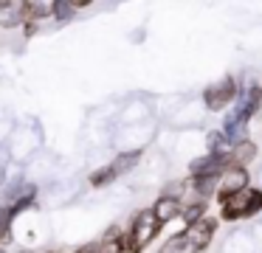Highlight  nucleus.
Returning a JSON list of instances; mask_svg holds the SVG:
<instances>
[{
  "label": "nucleus",
  "mask_w": 262,
  "mask_h": 253,
  "mask_svg": "<svg viewBox=\"0 0 262 253\" xmlns=\"http://www.w3.org/2000/svg\"><path fill=\"white\" fill-rule=\"evenodd\" d=\"M138 160H141V149H130V152H121V155H116L113 160L107 163V166L116 172V177H121V174L133 172V169L138 166Z\"/></svg>",
  "instance_id": "obj_9"
},
{
  "label": "nucleus",
  "mask_w": 262,
  "mask_h": 253,
  "mask_svg": "<svg viewBox=\"0 0 262 253\" xmlns=\"http://www.w3.org/2000/svg\"><path fill=\"white\" fill-rule=\"evenodd\" d=\"M54 14V3H48V0H26V20L31 22H46L51 20Z\"/></svg>",
  "instance_id": "obj_10"
},
{
  "label": "nucleus",
  "mask_w": 262,
  "mask_h": 253,
  "mask_svg": "<svg viewBox=\"0 0 262 253\" xmlns=\"http://www.w3.org/2000/svg\"><path fill=\"white\" fill-rule=\"evenodd\" d=\"M46 253H59V250H46Z\"/></svg>",
  "instance_id": "obj_16"
},
{
  "label": "nucleus",
  "mask_w": 262,
  "mask_h": 253,
  "mask_svg": "<svg viewBox=\"0 0 262 253\" xmlns=\"http://www.w3.org/2000/svg\"><path fill=\"white\" fill-rule=\"evenodd\" d=\"M26 22V3H0V26L3 28H23Z\"/></svg>",
  "instance_id": "obj_7"
},
{
  "label": "nucleus",
  "mask_w": 262,
  "mask_h": 253,
  "mask_svg": "<svg viewBox=\"0 0 262 253\" xmlns=\"http://www.w3.org/2000/svg\"><path fill=\"white\" fill-rule=\"evenodd\" d=\"M149 211L155 214V219H158L161 225H166V222H172V219H178V217H181L183 202H181V200H175V197L161 194L158 200H155L152 205H149Z\"/></svg>",
  "instance_id": "obj_6"
},
{
  "label": "nucleus",
  "mask_w": 262,
  "mask_h": 253,
  "mask_svg": "<svg viewBox=\"0 0 262 253\" xmlns=\"http://www.w3.org/2000/svg\"><path fill=\"white\" fill-rule=\"evenodd\" d=\"M217 225H220V219H217V217H203L200 222L186 225V228H183V236L189 239V245H192L194 253L209 250L211 239H214V234H217Z\"/></svg>",
  "instance_id": "obj_5"
},
{
  "label": "nucleus",
  "mask_w": 262,
  "mask_h": 253,
  "mask_svg": "<svg viewBox=\"0 0 262 253\" xmlns=\"http://www.w3.org/2000/svg\"><path fill=\"white\" fill-rule=\"evenodd\" d=\"M158 253H194V250H192V245H189V239L183 236V231H181V234H172L169 239L158 247Z\"/></svg>",
  "instance_id": "obj_12"
},
{
  "label": "nucleus",
  "mask_w": 262,
  "mask_h": 253,
  "mask_svg": "<svg viewBox=\"0 0 262 253\" xmlns=\"http://www.w3.org/2000/svg\"><path fill=\"white\" fill-rule=\"evenodd\" d=\"M237 99H239V87H237V79H234V76H226L223 82H217V84H211V87H206V93H203L206 110H211V112L226 110V107L234 104Z\"/></svg>",
  "instance_id": "obj_3"
},
{
  "label": "nucleus",
  "mask_w": 262,
  "mask_h": 253,
  "mask_svg": "<svg viewBox=\"0 0 262 253\" xmlns=\"http://www.w3.org/2000/svg\"><path fill=\"white\" fill-rule=\"evenodd\" d=\"M113 180H116V172L110 166H102V169H96V172L91 174V186H93V189H102V186L113 183Z\"/></svg>",
  "instance_id": "obj_14"
},
{
  "label": "nucleus",
  "mask_w": 262,
  "mask_h": 253,
  "mask_svg": "<svg viewBox=\"0 0 262 253\" xmlns=\"http://www.w3.org/2000/svg\"><path fill=\"white\" fill-rule=\"evenodd\" d=\"M248 186H251L248 169L228 163V166L220 172V177H217V194H214V197H217V202H220V200H226V197H231V194H239V191H245Z\"/></svg>",
  "instance_id": "obj_4"
},
{
  "label": "nucleus",
  "mask_w": 262,
  "mask_h": 253,
  "mask_svg": "<svg viewBox=\"0 0 262 253\" xmlns=\"http://www.w3.org/2000/svg\"><path fill=\"white\" fill-rule=\"evenodd\" d=\"M256 155H259V149H256V144H254L251 138H245V141H239V144L231 149V163H234V166H243V169H248L251 163L256 160Z\"/></svg>",
  "instance_id": "obj_8"
},
{
  "label": "nucleus",
  "mask_w": 262,
  "mask_h": 253,
  "mask_svg": "<svg viewBox=\"0 0 262 253\" xmlns=\"http://www.w3.org/2000/svg\"><path fill=\"white\" fill-rule=\"evenodd\" d=\"M0 253H3V250H0Z\"/></svg>",
  "instance_id": "obj_17"
},
{
  "label": "nucleus",
  "mask_w": 262,
  "mask_h": 253,
  "mask_svg": "<svg viewBox=\"0 0 262 253\" xmlns=\"http://www.w3.org/2000/svg\"><path fill=\"white\" fill-rule=\"evenodd\" d=\"M206 208H209V202H206V200H192V202H186V205H183L181 219L186 225H194V222H200V219L206 217Z\"/></svg>",
  "instance_id": "obj_11"
},
{
  "label": "nucleus",
  "mask_w": 262,
  "mask_h": 253,
  "mask_svg": "<svg viewBox=\"0 0 262 253\" xmlns=\"http://www.w3.org/2000/svg\"><path fill=\"white\" fill-rule=\"evenodd\" d=\"M262 214V189L248 186L239 194H231L220 200V222H239V219H254Z\"/></svg>",
  "instance_id": "obj_1"
},
{
  "label": "nucleus",
  "mask_w": 262,
  "mask_h": 253,
  "mask_svg": "<svg viewBox=\"0 0 262 253\" xmlns=\"http://www.w3.org/2000/svg\"><path fill=\"white\" fill-rule=\"evenodd\" d=\"M74 253H107V250H104V247L99 245V242H91V245H79Z\"/></svg>",
  "instance_id": "obj_15"
},
{
  "label": "nucleus",
  "mask_w": 262,
  "mask_h": 253,
  "mask_svg": "<svg viewBox=\"0 0 262 253\" xmlns=\"http://www.w3.org/2000/svg\"><path fill=\"white\" fill-rule=\"evenodd\" d=\"M85 3H71V0H54V14H51V20H57V22H68L71 17L76 14V9H82Z\"/></svg>",
  "instance_id": "obj_13"
},
{
  "label": "nucleus",
  "mask_w": 262,
  "mask_h": 253,
  "mask_svg": "<svg viewBox=\"0 0 262 253\" xmlns=\"http://www.w3.org/2000/svg\"><path fill=\"white\" fill-rule=\"evenodd\" d=\"M161 228H164V225L155 219V214L149 211V208H141V211L133 214L130 225H127V234H130L133 245L138 247V253H141L149 242H155V236L161 234Z\"/></svg>",
  "instance_id": "obj_2"
}]
</instances>
